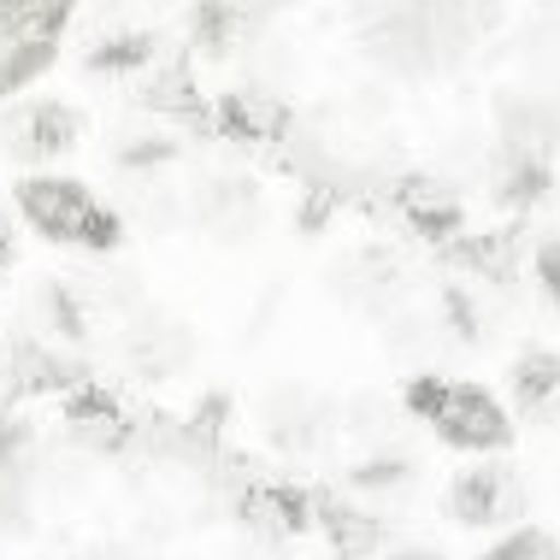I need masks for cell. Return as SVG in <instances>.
I'll return each mask as SVG.
<instances>
[{"instance_id":"cell-11","label":"cell","mask_w":560,"mask_h":560,"mask_svg":"<svg viewBox=\"0 0 560 560\" xmlns=\"http://www.w3.org/2000/svg\"><path fill=\"white\" fill-rule=\"evenodd\" d=\"M478 560H560V542H555L549 532H532V525H520V532L495 537Z\"/></svg>"},{"instance_id":"cell-3","label":"cell","mask_w":560,"mask_h":560,"mask_svg":"<svg viewBox=\"0 0 560 560\" xmlns=\"http://www.w3.org/2000/svg\"><path fill=\"white\" fill-rule=\"evenodd\" d=\"M19 219L42 242H59V248L107 254L118 242V213L83 177H66V172H30L19 184Z\"/></svg>"},{"instance_id":"cell-9","label":"cell","mask_w":560,"mask_h":560,"mask_svg":"<svg viewBox=\"0 0 560 560\" xmlns=\"http://www.w3.org/2000/svg\"><path fill=\"white\" fill-rule=\"evenodd\" d=\"M508 413L532 419V425H560V354L555 348H525L508 366Z\"/></svg>"},{"instance_id":"cell-2","label":"cell","mask_w":560,"mask_h":560,"mask_svg":"<svg viewBox=\"0 0 560 560\" xmlns=\"http://www.w3.org/2000/svg\"><path fill=\"white\" fill-rule=\"evenodd\" d=\"M407 413L419 425H431L436 443H448L454 454H472V460H490V454L513 448V413L502 396H490L472 377H443V372H413L407 377Z\"/></svg>"},{"instance_id":"cell-10","label":"cell","mask_w":560,"mask_h":560,"mask_svg":"<svg viewBox=\"0 0 560 560\" xmlns=\"http://www.w3.org/2000/svg\"><path fill=\"white\" fill-rule=\"evenodd\" d=\"M66 425H71V436H78L83 448H125L130 436H136V425L125 413H118V401L113 396H101V389H89V384H78L71 389V401H66Z\"/></svg>"},{"instance_id":"cell-1","label":"cell","mask_w":560,"mask_h":560,"mask_svg":"<svg viewBox=\"0 0 560 560\" xmlns=\"http://www.w3.org/2000/svg\"><path fill=\"white\" fill-rule=\"evenodd\" d=\"M366 54L396 78H431L478 48V30L495 24L490 7H377L366 12Z\"/></svg>"},{"instance_id":"cell-6","label":"cell","mask_w":560,"mask_h":560,"mask_svg":"<svg viewBox=\"0 0 560 560\" xmlns=\"http://www.w3.org/2000/svg\"><path fill=\"white\" fill-rule=\"evenodd\" d=\"M525 508V483L508 460H472L460 466V478L448 483V513L472 532H495V525H513Z\"/></svg>"},{"instance_id":"cell-13","label":"cell","mask_w":560,"mask_h":560,"mask_svg":"<svg viewBox=\"0 0 560 560\" xmlns=\"http://www.w3.org/2000/svg\"><path fill=\"white\" fill-rule=\"evenodd\" d=\"M384 560H443V555H431V549H401V555H384Z\"/></svg>"},{"instance_id":"cell-4","label":"cell","mask_w":560,"mask_h":560,"mask_svg":"<svg viewBox=\"0 0 560 560\" xmlns=\"http://www.w3.org/2000/svg\"><path fill=\"white\" fill-rule=\"evenodd\" d=\"M71 19H78L71 7H48V0H0V101L54 66Z\"/></svg>"},{"instance_id":"cell-7","label":"cell","mask_w":560,"mask_h":560,"mask_svg":"<svg viewBox=\"0 0 560 560\" xmlns=\"http://www.w3.org/2000/svg\"><path fill=\"white\" fill-rule=\"evenodd\" d=\"M213 125H219V136H231V142H242V148H271V154H278V148L295 136V113H290V101H283L278 89L248 83V89H231V95L219 101Z\"/></svg>"},{"instance_id":"cell-12","label":"cell","mask_w":560,"mask_h":560,"mask_svg":"<svg viewBox=\"0 0 560 560\" xmlns=\"http://www.w3.org/2000/svg\"><path fill=\"white\" fill-rule=\"evenodd\" d=\"M12 260H19V224H12V213L0 207V271H7Z\"/></svg>"},{"instance_id":"cell-8","label":"cell","mask_w":560,"mask_h":560,"mask_svg":"<svg viewBox=\"0 0 560 560\" xmlns=\"http://www.w3.org/2000/svg\"><path fill=\"white\" fill-rule=\"evenodd\" d=\"M389 207H396V219L407 231L436 242V248H448L454 236H466V195L454 184H443V177H401V184L389 189Z\"/></svg>"},{"instance_id":"cell-5","label":"cell","mask_w":560,"mask_h":560,"mask_svg":"<svg viewBox=\"0 0 560 560\" xmlns=\"http://www.w3.org/2000/svg\"><path fill=\"white\" fill-rule=\"evenodd\" d=\"M0 148H7L12 160L36 165V172H48L54 160H66L71 148H78V113L54 95H30L0 118Z\"/></svg>"}]
</instances>
